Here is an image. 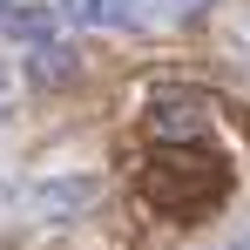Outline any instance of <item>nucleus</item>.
Segmentation results:
<instances>
[{
  "label": "nucleus",
  "instance_id": "1",
  "mask_svg": "<svg viewBox=\"0 0 250 250\" xmlns=\"http://www.w3.org/2000/svg\"><path fill=\"white\" fill-rule=\"evenodd\" d=\"M102 196V176H47V183H34V209L41 216H75V209H88Z\"/></svg>",
  "mask_w": 250,
  "mask_h": 250
},
{
  "label": "nucleus",
  "instance_id": "2",
  "mask_svg": "<svg viewBox=\"0 0 250 250\" xmlns=\"http://www.w3.org/2000/svg\"><path fill=\"white\" fill-rule=\"evenodd\" d=\"M149 128H156V135H196V128H203V115H196V102L163 95V102L149 108Z\"/></svg>",
  "mask_w": 250,
  "mask_h": 250
},
{
  "label": "nucleus",
  "instance_id": "3",
  "mask_svg": "<svg viewBox=\"0 0 250 250\" xmlns=\"http://www.w3.org/2000/svg\"><path fill=\"white\" fill-rule=\"evenodd\" d=\"M27 75H34V82H47V88H54V82H68V75H75V54H68V47H34V61H27Z\"/></svg>",
  "mask_w": 250,
  "mask_h": 250
},
{
  "label": "nucleus",
  "instance_id": "4",
  "mask_svg": "<svg viewBox=\"0 0 250 250\" xmlns=\"http://www.w3.org/2000/svg\"><path fill=\"white\" fill-rule=\"evenodd\" d=\"M61 14L68 21H115V7H102V0H61Z\"/></svg>",
  "mask_w": 250,
  "mask_h": 250
},
{
  "label": "nucleus",
  "instance_id": "5",
  "mask_svg": "<svg viewBox=\"0 0 250 250\" xmlns=\"http://www.w3.org/2000/svg\"><path fill=\"white\" fill-rule=\"evenodd\" d=\"M47 27H54V14H14V34H27V41H41Z\"/></svg>",
  "mask_w": 250,
  "mask_h": 250
},
{
  "label": "nucleus",
  "instance_id": "6",
  "mask_svg": "<svg viewBox=\"0 0 250 250\" xmlns=\"http://www.w3.org/2000/svg\"><path fill=\"white\" fill-rule=\"evenodd\" d=\"M176 7H183V14H189V7H203V0H176Z\"/></svg>",
  "mask_w": 250,
  "mask_h": 250
},
{
  "label": "nucleus",
  "instance_id": "7",
  "mask_svg": "<svg viewBox=\"0 0 250 250\" xmlns=\"http://www.w3.org/2000/svg\"><path fill=\"white\" fill-rule=\"evenodd\" d=\"M230 250H250V244H230Z\"/></svg>",
  "mask_w": 250,
  "mask_h": 250
}]
</instances>
